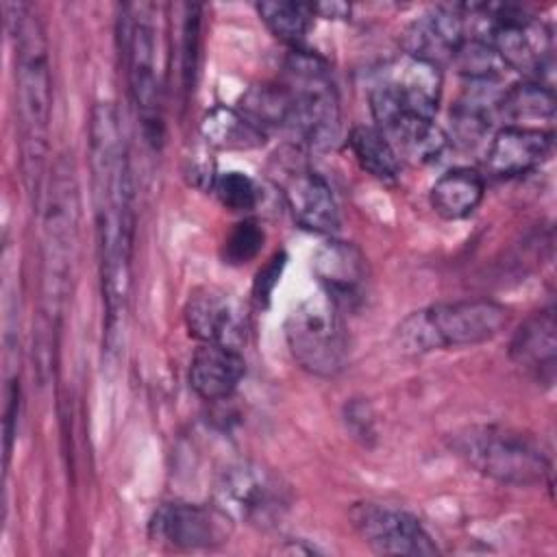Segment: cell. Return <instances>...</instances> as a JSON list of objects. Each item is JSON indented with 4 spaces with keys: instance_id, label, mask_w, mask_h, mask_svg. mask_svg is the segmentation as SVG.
I'll return each instance as SVG.
<instances>
[{
    "instance_id": "6da1fadb",
    "label": "cell",
    "mask_w": 557,
    "mask_h": 557,
    "mask_svg": "<svg viewBox=\"0 0 557 557\" xmlns=\"http://www.w3.org/2000/svg\"><path fill=\"white\" fill-rule=\"evenodd\" d=\"M91 196L100 255L104 302V342L113 355L122 344V329L131 289V259L135 235L133 178L128 152L111 102H96L89 115Z\"/></svg>"
},
{
    "instance_id": "ba28073f",
    "label": "cell",
    "mask_w": 557,
    "mask_h": 557,
    "mask_svg": "<svg viewBox=\"0 0 557 557\" xmlns=\"http://www.w3.org/2000/svg\"><path fill=\"white\" fill-rule=\"evenodd\" d=\"M148 4H124L120 15V48L126 67L128 91L146 139L152 146L161 144V85L157 70V39Z\"/></svg>"
},
{
    "instance_id": "f1b7e54d",
    "label": "cell",
    "mask_w": 557,
    "mask_h": 557,
    "mask_svg": "<svg viewBox=\"0 0 557 557\" xmlns=\"http://www.w3.org/2000/svg\"><path fill=\"white\" fill-rule=\"evenodd\" d=\"M209 189L224 209L237 211V213L255 209L257 200H259L252 178L246 176L244 172H237V170L213 174V178L209 183Z\"/></svg>"
},
{
    "instance_id": "484cf974",
    "label": "cell",
    "mask_w": 557,
    "mask_h": 557,
    "mask_svg": "<svg viewBox=\"0 0 557 557\" xmlns=\"http://www.w3.org/2000/svg\"><path fill=\"white\" fill-rule=\"evenodd\" d=\"M257 13L261 22L270 28V33L287 44L292 50L302 48L305 37L309 33V26L313 22V4L305 2H285V0H274V2H259Z\"/></svg>"
},
{
    "instance_id": "9c48e42d",
    "label": "cell",
    "mask_w": 557,
    "mask_h": 557,
    "mask_svg": "<svg viewBox=\"0 0 557 557\" xmlns=\"http://www.w3.org/2000/svg\"><path fill=\"white\" fill-rule=\"evenodd\" d=\"M213 498L233 522L242 520L265 529L276 524L289 509L292 487L272 468L242 459L220 470Z\"/></svg>"
},
{
    "instance_id": "3957f363",
    "label": "cell",
    "mask_w": 557,
    "mask_h": 557,
    "mask_svg": "<svg viewBox=\"0 0 557 557\" xmlns=\"http://www.w3.org/2000/svg\"><path fill=\"white\" fill-rule=\"evenodd\" d=\"M81 224V200L74 165L61 154L52 165L44 207V246H41V309L52 324L67 300L72 268L76 259Z\"/></svg>"
},
{
    "instance_id": "d4e9b609",
    "label": "cell",
    "mask_w": 557,
    "mask_h": 557,
    "mask_svg": "<svg viewBox=\"0 0 557 557\" xmlns=\"http://www.w3.org/2000/svg\"><path fill=\"white\" fill-rule=\"evenodd\" d=\"M348 146L363 172L370 176L392 183L400 172V159L396 157L392 144L376 126L359 124L348 135Z\"/></svg>"
},
{
    "instance_id": "8fae6325",
    "label": "cell",
    "mask_w": 557,
    "mask_h": 557,
    "mask_svg": "<svg viewBox=\"0 0 557 557\" xmlns=\"http://www.w3.org/2000/svg\"><path fill=\"white\" fill-rule=\"evenodd\" d=\"M442 96L440 67L403 54L387 63L370 89V111L376 124L398 111L433 117Z\"/></svg>"
},
{
    "instance_id": "4316f807",
    "label": "cell",
    "mask_w": 557,
    "mask_h": 557,
    "mask_svg": "<svg viewBox=\"0 0 557 557\" xmlns=\"http://www.w3.org/2000/svg\"><path fill=\"white\" fill-rule=\"evenodd\" d=\"M239 111L261 131L272 126L287 128L292 115L289 94L281 83L252 85L244 91L239 100Z\"/></svg>"
},
{
    "instance_id": "e0dca14e",
    "label": "cell",
    "mask_w": 557,
    "mask_h": 557,
    "mask_svg": "<svg viewBox=\"0 0 557 557\" xmlns=\"http://www.w3.org/2000/svg\"><path fill=\"white\" fill-rule=\"evenodd\" d=\"M509 359L533 381L550 385L557 363L555 307H544L524 318L509 342Z\"/></svg>"
},
{
    "instance_id": "7c38bea8",
    "label": "cell",
    "mask_w": 557,
    "mask_h": 557,
    "mask_svg": "<svg viewBox=\"0 0 557 557\" xmlns=\"http://www.w3.org/2000/svg\"><path fill=\"white\" fill-rule=\"evenodd\" d=\"M272 176L281 187L287 209L302 228L320 235L337 233L342 224L337 200L329 183L315 170L292 154L276 159Z\"/></svg>"
},
{
    "instance_id": "5b68a950",
    "label": "cell",
    "mask_w": 557,
    "mask_h": 557,
    "mask_svg": "<svg viewBox=\"0 0 557 557\" xmlns=\"http://www.w3.org/2000/svg\"><path fill=\"white\" fill-rule=\"evenodd\" d=\"M453 453L474 472L513 487L542 485L550 461L537 440L500 424H470L453 433Z\"/></svg>"
},
{
    "instance_id": "f546056e",
    "label": "cell",
    "mask_w": 557,
    "mask_h": 557,
    "mask_svg": "<svg viewBox=\"0 0 557 557\" xmlns=\"http://www.w3.org/2000/svg\"><path fill=\"white\" fill-rule=\"evenodd\" d=\"M265 242V233L257 220H242L224 239V259L226 263L242 265L255 259Z\"/></svg>"
},
{
    "instance_id": "83f0119b",
    "label": "cell",
    "mask_w": 557,
    "mask_h": 557,
    "mask_svg": "<svg viewBox=\"0 0 557 557\" xmlns=\"http://www.w3.org/2000/svg\"><path fill=\"white\" fill-rule=\"evenodd\" d=\"M450 65L470 83L496 81L507 70L492 44L481 35H468L455 50Z\"/></svg>"
},
{
    "instance_id": "4fadbf2b",
    "label": "cell",
    "mask_w": 557,
    "mask_h": 557,
    "mask_svg": "<svg viewBox=\"0 0 557 557\" xmlns=\"http://www.w3.org/2000/svg\"><path fill=\"white\" fill-rule=\"evenodd\" d=\"M231 531L233 518L226 516L215 503L196 505L185 500H168L154 509L148 522V533L154 542L183 550L222 546L228 542Z\"/></svg>"
},
{
    "instance_id": "ffe728a7",
    "label": "cell",
    "mask_w": 557,
    "mask_h": 557,
    "mask_svg": "<svg viewBox=\"0 0 557 557\" xmlns=\"http://www.w3.org/2000/svg\"><path fill=\"white\" fill-rule=\"evenodd\" d=\"M246 374L239 348L228 344H200L189 361V387L205 400L228 398Z\"/></svg>"
},
{
    "instance_id": "cb8c5ba5",
    "label": "cell",
    "mask_w": 557,
    "mask_h": 557,
    "mask_svg": "<svg viewBox=\"0 0 557 557\" xmlns=\"http://www.w3.org/2000/svg\"><path fill=\"white\" fill-rule=\"evenodd\" d=\"M202 139L220 150H250L263 144L265 131L250 122L239 109L213 107L200 122Z\"/></svg>"
},
{
    "instance_id": "277c9868",
    "label": "cell",
    "mask_w": 557,
    "mask_h": 557,
    "mask_svg": "<svg viewBox=\"0 0 557 557\" xmlns=\"http://www.w3.org/2000/svg\"><path fill=\"white\" fill-rule=\"evenodd\" d=\"M509 322V309L490 298L437 302L409 313L396 329L403 352L426 355L494 339Z\"/></svg>"
},
{
    "instance_id": "1f68e13d",
    "label": "cell",
    "mask_w": 557,
    "mask_h": 557,
    "mask_svg": "<svg viewBox=\"0 0 557 557\" xmlns=\"http://www.w3.org/2000/svg\"><path fill=\"white\" fill-rule=\"evenodd\" d=\"M283 265H285V257H283V255H281V257L276 255V257L259 272L257 285H255V296H257V300H268V298H270V292H272V287L276 285Z\"/></svg>"
},
{
    "instance_id": "603a6c76",
    "label": "cell",
    "mask_w": 557,
    "mask_h": 557,
    "mask_svg": "<svg viewBox=\"0 0 557 557\" xmlns=\"http://www.w3.org/2000/svg\"><path fill=\"white\" fill-rule=\"evenodd\" d=\"M496 109L509 126H531L535 122H550L555 115V94L542 81H522L498 96Z\"/></svg>"
},
{
    "instance_id": "5bb4252c",
    "label": "cell",
    "mask_w": 557,
    "mask_h": 557,
    "mask_svg": "<svg viewBox=\"0 0 557 557\" xmlns=\"http://www.w3.org/2000/svg\"><path fill=\"white\" fill-rule=\"evenodd\" d=\"M350 522L363 544L381 555H437V546L422 522L379 503H355Z\"/></svg>"
},
{
    "instance_id": "4dcf8cb0",
    "label": "cell",
    "mask_w": 557,
    "mask_h": 557,
    "mask_svg": "<svg viewBox=\"0 0 557 557\" xmlns=\"http://www.w3.org/2000/svg\"><path fill=\"white\" fill-rule=\"evenodd\" d=\"M200 9L196 4L185 7V15L181 22V41H178V63L183 76V89H189L194 83L196 61H198V44H200Z\"/></svg>"
},
{
    "instance_id": "30bf717a",
    "label": "cell",
    "mask_w": 557,
    "mask_h": 557,
    "mask_svg": "<svg viewBox=\"0 0 557 557\" xmlns=\"http://www.w3.org/2000/svg\"><path fill=\"white\" fill-rule=\"evenodd\" d=\"M487 20V41L505 67L540 81L553 63V33L535 15L513 4H476Z\"/></svg>"
},
{
    "instance_id": "ac0fdd59",
    "label": "cell",
    "mask_w": 557,
    "mask_h": 557,
    "mask_svg": "<svg viewBox=\"0 0 557 557\" xmlns=\"http://www.w3.org/2000/svg\"><path fill=\"white\" fill-rule=\"evenodd\" d=\"M311 268L322 285V292L333 298L337 307L352 305L361 298L368 281V263L355 244L329 239L313 255Z\"/></svg>"
},
{
    "instance_id": "9a60e30c",
    "label": "cell",
    "mask_w": 557,
    "mask_h": 557,
    "mask_svg": "<svg viewBox=\"0 0 557 557\" xmlns=\"http://www.w3.org/2000/svg\"><path fill=\"white\" fill-rule=\"evenodd\" d=\"M463 4L435 7L416 17L403 33V54L442 67L453 61L455 50L468 37Z\"/></svg>"
},
{
    "instance_id": "7402d4cb",
    "label": "cell",
    "mask_w": 557,
    "mask_h": 557,
    "mask_svg": "<svg viewBox=\"0 0 557 557\" xmlns=\"http://www.w3.org/2000/svg\"><path fill=\"white\" fill-rule=\"evenodd\" d=\"M485 194L483 176L472 168H453L431 187V207L444 220H463L481 205Z\"/></svg>"
},
{
    "instance_id": "8992f818",
    "label": "cell",
    "mask_w": 557,
    "mask_h": 557,
    "mask_svg": "<svg viewBox=\"0 0 557 557\" xmlns=\"http://www.w3.org/2000/svg\"><path fill=\"white\" fill-rule=\"evenodd\" d=\"M278 83L292 102L287 128L313 148H333L342 133V115L329 65L307 48L289 50Z\"/></svg>"
},
{
    "instance_id": "7a4b0ae2",
    "label": "cell",
    "mask_w": 557,
    "mask_h": 557,
    "mask_svg": "<svg viewBox=\"0 0 557 557\" xmlns=\"http://www.w3.org/2000/svg\"><path fill=\"white\" fill-rule=\"evenodd\" d=\"M9 28L15 44V94L20 124V161L28 194L39 200L48 161L52 76L41 20L28 4H9Z\"/></svg>"
},
{
    "instance_id": "52a82bcc",
    "label": "cell",
    "mask_w": 557,
    "mask_h": 557,
    "mask_svg": "<svg viewBox=\"0 0 557 557\" xmlns=\"http://www.w3.org/2000/svg\"><path fill=\"white\" fill-rule=\"evenodd\" d=\"M285 342L294 361L313 376L331 379L346 368V326L339 307L324 292L302 298L287 313Z\"/></svg>"
},
{
    "instance_id": "44dd1931",
    "label": "cell",
    "mask_w": 557,
    "mask_h": 557,
    "mask_svg": "<svg viewBox=\"0 0 557 557\" xmlns=\"http://www.w3.org/2000/svg\"><path fill=\"white\" fill-rule=\"evenodd\" d=\"M392 144L396 157L411 165H426L442 157L448 146V135L433 117L398 111L376 124Z\"/></svg>"
},
{
    "instance_id": "d6986e66",
    "label": "cell",
    "mask_w": 557,
    "mask_h": 557,
    "mask_svg": "<svg viewBox=\"0 0 557 557\" xmlns=\"http://www.w3.org/2000/svg\"><path fill=\"white\" fill-rule=\"evenodd\" d=\"M185 326L200 344H228L242 339V326L231 298L215 287H198L189 294L183 309Z\"/></svg>"
},
{
    "instance_id": "2e32d148",
    "label": "cell",
    "mask_w": 557,
    "mask_h": 557,
    "mask_svg": "<svg viewBox=\"0 0 557 557\" xmlns=\"http://www.w3.org/2000/svg\"><path fill=\"white\" fill-rule=\"evenodd\" d=\"M553 144L555 137L550 131L507 124L492 137L485 152V168L500 178L529 174L550 157Z\"/></svg>"
}]
</instances>
